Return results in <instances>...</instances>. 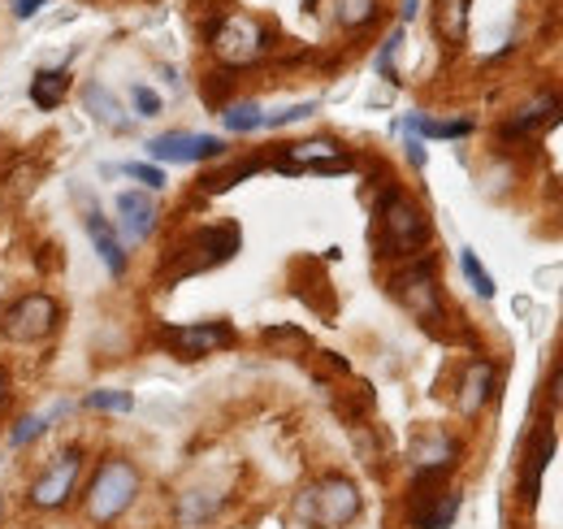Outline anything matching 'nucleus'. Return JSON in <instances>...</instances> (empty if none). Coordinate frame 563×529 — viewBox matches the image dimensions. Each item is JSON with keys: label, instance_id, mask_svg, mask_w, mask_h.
Masks as SVG:
<instances>
[{"label": "nucleus", "instance_id": "nucleus-1", "mask_svg": "<svg viewBox=\"0 0 563 529\" xmlns=\"http://www.w3.org/2000/svg\"><path fill=\"white\" fill-rule=\"evenodd\" d=\"M430 244V218L421 213V204L403 191H382L377 200V248L382 257H412Z\"/></svg>", "mask_w": 563, "mask_h": 529}, {"label": "nucleus", "instance_id": "nucleus-2", "mask_svg": "<svg viewBox=\"0 0 563 529\" xmlns=\"http://www.w3.org/2000/svg\"><path fill=\"white\" fill-rule=\"evenodd\" d=\"M238 248H243L238 226H209V231L191 235L178 252H169V264L161 269V282H183V278H191V273L218 269V264L230 261Z\"/></svg>", "mask_w": 563, "mask_h": 529}, {"label": "nucleus", "instance_id": "nucleus-3", "mask_svg": "<svg viewBox=\"0 0 563 529\" xmlns=\"http://www.w3.org/2000/svg\"><path fill=\"white\" fill-rule=\"evenodd\" d=\"M134 495H139V469L121 456H109L96 469V478L87 482V517L96 526H109L134 504Z\"/></svg>", "mask_w": 563, "mask_h": 529}, {"label": "nucleus", "instance_id": "nucleus-4", "mask_svg": "<svg viewBox=\"0 0 563 529\" xmlns=\"http://www.w3.org/2000/svg\"><path fill=\"white\" fill-rule=\"evenodd\" d=\"M300 521L317 529H342L360 517V491L347 478H326L300 495Z\"/></svg>", "mask_w": 563, "mask_h": 529}, {"label": "nucleus", "instance_id": "nucleus-5", "mask_svg": "<svg viewBox=\"0 0 563 529\" xmlns=\"http://www.w3.org/2000/svg\"><path fill=\"white\" fill-rule=\"evenodd\" d=\"M57 317H61L57 299L44 295V291H31V295H22L17 304L4 308L0 330H4L13 343H39V339H48V334L57 330Z\"/></svg>", "mask_w": 563, "mask_h": 529}, {"label": "nucleus", "instance_id": "nucleus-6", "mask_svg": "<svg viewBox=\"0 0 563 529\" xmlns=\"http://www.w3.org/2000/svg\"><path fill=\"white\" fill-rule=\"evenodd\" d=\"M390 286H395V295L425 321V326H434V321H443V304H438V273H434V261L430 257H421V261H412L408 269H399L395 278H390Z\"/></svg>", "mask_w": 563, "mask_h": 529}, {"label": "nucleus", "instance_id": "nucleus-7", "mask_svg": "<svg viewBox=\"0 0 563 529\" xmlns=\"http://www.w3.org/2000/svg\"><path fill=\"white\" fill-rule=\"evenodd\" d=\"M265 44H269L265 26L256 17H247V13L225 17L222 26L213 31V52L222 57L225 66H251V61H260L265 57Z\"/></svg>", "mask_w": 563, "mask_h": 529}, {"label": "nucleus", "instance_id": "nucleus-8", "mask_svg": "<svg viewBox=\"0 0 563 529\" xmlns=\"http://www.w3.org/2000/svg\"><path fill=\"white\" fill-rule=\"evenodd\" d=\"M79 473H83V451H79V447L61 451V456H57V460L35 478V486H31V504H35V508H44V513L66 508V504H70V495H74V486H79Z\"/></svg>", "mask_w": 563, "mask_h": 529}, {"label": "nucleus", "instance_id": "nucleus-9", "mask_svg": "<svg viewBox=\"0 0 563 529\" xmlns=\"http://www.w3.org/2000/svg\"><path fill=\"white\" fill-rule=\"evenodd\" d=\"M161 343L183 356V361H196V356H213L234 343V330L225 321H191V326H165L161 330Z\"/></svg>", "mask_w": 563, "mask_h": 529}, {"label": "nucleus", "instance_id": "nucleus-10", "mask_svg": "<svg viewBox=\"0 0 563 529\" xmlns=\"http://www.w3.org/2000/svg\"><path fill=\"white\" fill-rule=\"evenodd\" d=\"M222 152H225V139H218V134L169 131L148 139V156L152 161H169V165H196V161H213Z\"/></svg>", "mask_w": 563, "mask_h": 529}, {"label": "nucleus", "instance_id": "nucleus-11", "mask_svg": "<svg viewBox=\"0 0 563 529\" xmlns=\"http://www.w3.org/2000/svg\"><path fill=\"white\" fill-rule=\"evenodd\" d=\"M282 174H347L351 156L330 143V139H313V143H291L278 161Z\"/></svg>", "mask_w": 563, "mask_h": 529}, {"label": "nucleus", "instance_id": "nucleus-12", "mask_svg": "<svg viewBox=\"0 0 563 529\" xmlns=\"http://www.w3.org/2000/svg\"><path fill=\"white\" fill-rule=\"evenodd\" d=\"M551 456H555V430H551V421H538V430L529 438V451H525V473H520V495H525L529 508L542 495V473H547Z\"/></svg>", "mask_w": 563, "mask_h": 529}, {"label": "nucleus", "instance_id": "nucleus-13", "mask_svg": "<svg viewBox=\"0 0 563 529\" xmlns=\"http://www.w3.org/2000/svg\"><path fill=\"white\" fill-rule=\"evenodd\" d=\"M156 200L152 191H121L117 196V222H121V235L130 244H143L152 231H156Z\"/></svg>", "mask_w": 563, "mask_h": 529}, {"label": "nucleus", "instance_id": "nucleus-14", "mask_svg": "<svg viewBox=\"0 0 563 529\" xmlns=\"http://www.w3.org/2000/svg\"><path fill=\"white\" fill-rule=\"evenodd\" d=\"M83 226H87V239H92V248H96V257L105 261V269H109L113 278H121L126 273V252H121V239H117V231H113V222L105 218V213H87L83 218Z\"/></svg>", "mask_w": 563, "mask_h": 529}, {"label": "nucleus", "instance_id": "nucleus-15", "mask_svg": "<svg viewBox=\"0 0 563 529\" xmlns=\"http://www.w3.org/2000/svg\"><path fill=\"white\" fill-rule=\"evenodd\" d=\"M494 396V365L490 361H472L464 383H459V412L464 416H477Z\"/></svg>", "mask_w": 563, "mask_h": 529}, {"label": "nucleus", "instance_id": "nucleus-16", "mask_svg": "<svg viewBox=\"0 0 563 529\" xmlns=\"http://www.w3.org/2000/svg\"><path fill=\"white\" fill-rule=\"evenodd\" d=\"M83 105H87V114H92L101 127H109V131H130V118H126L121 101L113 96L105 83H87V92H83Z\"/></svg>", "mask_w": 563, "mask_h": 529}, {"label": "nucleus", "instance_id": "nucleus-17", "mask_svg": "<svg viewBox=\"0 0 563 529\" xmlns=\"http://www.w3.org/2000/svg\"><path fill=\"white\" fill-rule=\"evenodd\" d=\"M66 92H70V70H35V79H31V105L35 109H44V114H52L61 101H66Z\"/></svg>", "mask_w": 563, "mask_h": 529}, {"label": "nucleus", "instance_id": "nucleus-18", "mask_svg": "<svg viewBox=\"0 0 563 529\" xmlns=\"http://www.w3.org/2000/svg\"><path fill=\"white\" fill-rule=\"evenodd\" d=\"M455 451L459 447L450 443L447 434H421L417 447H412V460H417V469H450Z\"/></svg>", "mask_w": 563, "mask_h": 529}, {"label": "nucleus", "instance_id": "nucleus-19", "mask_svg": "<svg viewBox=\"0 0 563 529\" xmlns=\"http://www.w3.org/2000/svg\"><path fill=\"white\" fill-rule=\"evenodd\" d=\"M434 26L447 44H464L468 35V0H434Z\"/></svg>", "mask_w": 563, "mask_h": 529}, {"label": "nucleus", "instance_id": "nucleus-20", "mask_svg": "<svg viewBox=\"0 0 563 529\" xmlns=\"http://www.w3.org/2000/svg\"><path fill=\"white\" fill-rule=\"evenodd\" d=\"M551 109H560V96H551V92H542L538 101H529L507 127H503V139H512V134H529V131H538L547 118H551Z\"/></svg>", "mask_w": 563, "mask_h": 529}, {"label": "nucleus", "instance_id": "nucleus-21", "mask_svg": "<svg viewBox=\"0 0 563 529\" xmlns=\"http://www.w3.org/2000/svg\"><path fill=\"white\" fill-rule=\"evenodd\" d=\"M57 416H66V403H52V408H44V412H31V416H22V421L9 430V443H13V447H26V443H35V438L48 430V421H57Z\"/></svg>", "mask_w": 563, "mask_h": 529}, {"label": "nucleus", "instance_id": "nucleus-22", "mask_svg": "<svg viewBox=\"0 0 563 529\" xmlns=\"http://www.w3.org/2000/svg\"><path fill=\"white\" fill-rule=\"evenodd\" d=\"M455 517H459V495H455V491H443L425 513L412 517V526L417 529H450L455 526Z\"/></svg>", "mask_w": 563, "mask_h": 529}, {"label": "nucleus", "instance_id": "nucleus-23", "mask_svg": "<svg viewBox=\"0 0 563 529\" xmlns=\"http://www.w3.org/2000/svg\"><path fill=\"white\" fill-rule=\"evenodd\" d=\"M222 122H225V131L251 134V131H260V127H265V114H260V105L243 101V105H225V109H222Z\"/></svg>", "mask_w": 563, "mask_h": 529}, {"label": "nucleus", "instance_id": "nucleus-24", "mask_svg": "<svg viewBox=\"0 0 563 529\" xmlns=\"http://www.w3.org/2000/svg\"><path fill=\"white\" fill-rule=\"evenodd\" d=\"M459 269H464V278L472 282V291L481 295V299H494V278H490V269L477 261V252L472 248H459Z\"/></svg>", "mask_w": 563, "mask_h": 529}, {"label": "nucleus", "instance_id": "nucleus-25", "mask_svg": "<svg viewBox=\"0 0 563 529\" xmlns=\"http://www.w3.org/2000/svg\"><path fill=\"white\" fill-rule=\"evenodd\" d=\"M335 13L342 26H364L377 13V0H335Z\"/></svg>", "mask_w": 563, "mask_h": 529}, {"label": "nucleus", "instance_id": "nucleus-26", "mask_svg": "<svg viewBox=\"0 0 563 529\" xmlns=\"http://www.w3.org/2000/svg\"><path fill=\"white\" fill-rule=\"evenodd\" d=\"M92 412H130L134 408V396L130 391H92L83 399Z\"/></svg>", "mask_w": 563, "mask_h": 529}, {"label": "nucleus", "instance_id": "nucleus-27", "mask_svg": "<svg viewBox=\"0 0 563 529\" xmlns=\"http://www.w3.org/2000/svg\"><path fill=\"white\" fill-rule=\"evenodd\" d=\"M121 174H126V178H134V183H143L148 191H161V187H165V169H161V165H143V161H126V165H121Z\"/></svg>", "mask_w": 563, "mask_h": 529}, {"label": "nucleus", "instance_id": "nucleus-28", "mask_svg": "<svg viewBox=\"0 0 563 529\" xmlns=\"http://www.w3.org/2000/svg\"><path fill=\"white\" fill-rule=\"evenodd\" d=\"M403 48V26H395L390 35H386V44H382V52H377V74L382 79H395V52Z\"/></svg>", "mask_w": 563, "mask_h": 529}, {"label": "nucleus", "instance_id": "nucleus-29", "mask_svg": "<svg viewBox=\"0 0 563 529\" xmlns=\"http://www.w3.org/2000/svg\"><path fill=\"white\" fill-rule=\"evenodd\" d=\"M130 101H134V109H139V118H156L161 114V96L152 92V87H130Z\"/></svg>", "mask_w": 563, "mask_h": 529}, {"label": "nucleus", "instance_id": "nucleus-30", "mask_svg": "<svg viewBox=\"0 0 563 529\" xmlns=\"http://www.w3.org/2000/svg\"><path fill=\"white\" fill-rule=\"evenodd\" d=\"M260 169V161H243V165H234V169H225L218 178H209V191H225V187H234L238 178H247V174H256Z\"/></svg>", "mask_w": 563, "mask_h": 529}, {"label": "nucleus", "instance_id": "nucleus-31", "mask_svg": "<svg viewBox=\"0 0 563 529\" xmlns=\"http://www.w3.org/2000/svg\"><path fill=\"white\" fill-rule=\"evenodd\" d=\"M308 114H317V105H313V101H308V105H291V109H282V114L265 118V127H286V122H300V118H308Z\"/></svg>", "mask_w": 563, "mask_h": 529}, {"label": "nucleus", "instance_id": "nucleus-32", "mask_svg": "<svg viewBox=\"0 0 563 529\" xmlns=\"http://www.w3.org/2000/svg\"><path fill=\"white\" fill-rule=\"evenodd\" d=\"M44 4H48V0H13V17H17V22H31Z\"/></svg>", "mask_w": 563, "mask_h": 529}, {"label": "nucleus", "instance_id": "nucleus-33", "mask_svg": "<svg viewBox=\"0 0 563 529\" xmlns=\"http://www.w3.org/2000/svg\"><path fill=\"white\" fill-rule=\"evenodd\" d=\"M403 148H408V161H412L417 169H425V143H421L417 134H408V143H403Z\"/></svg>", "mask_w": 563, "mask_h": 529}, {"label": "nucleus", "instance_id": "nucleus-34", "mask_svg": "<svg viewBox=\"0 0 563 529\" xmlns=\"http://www.w3.org/2000/svg\"><path fill=\"white\" fill-rule=\"evenodd\" d=\"M408 17H417V0H403V22Z\"/></svg>", "mask_w": 563, "mask_h": 529}, {"label": "nucleus", "instance_id": "nucleus-35", "mask_svg": "<svg viewBox=\"0 0 563 529\" xmlns=\"http://www.w3.org/2000/svg\"><path fill=\"white\" fill-rule=\"evenodd\" d=\"M555 403H560V408H563V374H560V378H555Z\"/></svg>", "mask_w": 563, "mask_h": 529}, {"label": "nucleus", "instance_id": "nucleus-36", "mask_svg": "<svg viewBox=\"0 0 563 529\" xmlns=\"http://www.w3.org/2000/svg\"><path fill=\"white\" fill-rule=\"evenodd\" d=\"M4 391H9V383H4V374H0V403H4Z\"/></svg>", "mask_w": 563, "mask_h": 529}]
</instances>
